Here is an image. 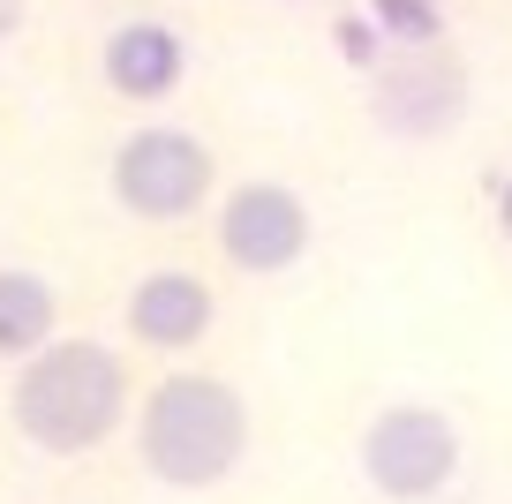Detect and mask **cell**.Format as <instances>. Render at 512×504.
<instances>
[{
  "label": "cell",
  "mask_w": 512,
  "mask_h": 504,
  "mask_svg": "<svg viewBox=\"0 0 512 504\" xmlns=\"http://www.w3.org/2000/svg\"><path fill=\"white\" fill-rule=\"evenodd\" d=\"M98 83H106L121 106H166V98L189 83V38L159 16H128L106 31L98 46Z\"/></svg>",
  "instance_id": "52a82bcc"
},
{
  "label": "cell",
  "mask_w": 512,
  "mask_h": 504,
  "mask_svg": "<svg viewBox=\"0 0 512 504\" xmlns=\"http://www.w3.org/2000/svg\"><path fill=\"white\" fill-rule=\"evenodd\" d=\"M106 189L128 219L144 226H189L196 211L219 204V151L181 121L128 128L106 158Z\"/></svg>",
  "instance_id": "3957f363"
},
{
  "label": "cell",
  "mask_w": 512,
  "mask_h": 504,
  "mask_svg": "<svg viewBox=\"0 0 512 504\" xmlns=\"http://www.w3.org/2000/svg\"><path fill=\"white\" fill-rule=\"evenodd\" d=\"M8 23H16V8H8V0H0V31H8Z\"/></svg>",
  "instance_id": "30bf717a"
},
{
  "label": "cell",
  "mask_w": 512,
  "mask_h": 504,
  "mask_svg": "<svg viewBox=\"0 0 512 504\" xmlns=\"http://www.w3.org/2000/svg\"><path fill=\"white\" fill-rule=\"evenodd\" d=\"M279 8H294V0H279Z\"/></svg>",
  "instance_id": "8fae6325"
},
{
  "label": "cell",
  "mask_w": 512,
  "mask_h": 504,
  "mask_svg": "<svg viewBox=\"0 0 512 504\" xmlns=\"http://www.w3.org/2000/svg\"><path fill=\"white\" fill-rule=\"evenodd\" d=\"M497 234H505V249H512V174L497 181Z\"/></svg>",
  "instance_id": "9c48e42d"
},
{
  "label": "cell",
  "mask_w": 512,
  "mask_h": 504,
  "mask_svg": "<svg viewBox=\"0 0 512 504\" xmlns=\"http://www.w3.org/2000/svg\"><path fill=\"white\" fill-rule=\"evenodd\" d=\"M128 422H136V467L159 489H181V497H204V489L234 482L256 444L249 392L234 377H219V369H166V377H151Z\"/></svg>",
  "instance_id": "7a4b0ae2"
},
{
  "label": "cell",
  "mask_w": 512,
  "mask_h": 504,
  "mask_svg": "<svg viewBox=\"0 0 512 504\" xmlns=\"http://www.w3.org/2000/svg\"><path fill=\"white\" fill-rule=\"evenodd\" d=\"M136 414V369L113 339H53L8 384V429L46 459H98Z\"/></svg>",
  "instance_id": "6da1fadb"
},
{
  "label": "cell",
  "mask_w": 512,
  "mask_h": 504,
  "mask_svg": "<svg viewBox=\"0 0 512 504\" xmlns=\"http://www.w3.org/2000/svg\"><path fill=\"white\" fill-rule=\"evenodd\" d=\"M317 241V219H309L302 189L294 181H272V174H249L234 189H219L211 204V249H219L226 271L241 279H279L294 271Z\"/></svg>",
  "instance_id": "5b68a950"
},
{
  "label": "cell",
  "mask_w": 512,
  "mask_h": 504,
  "mask_svg": "<svg viewBox=\"0 0 512 504\" xmlns=\"http://www.w3.org/2000/svg\"><path fill=\"white\" fill-rule=\"evenodd\" d=\"M354 459H362V482L392 504H430L437 489H452L460 474V422L430 399H392L362 422L354 437Z\"/></svg>",
  "instance_id": "277c9868"
},
{
  "label": "cell",
  "mask_w": 512,
  "mask_h": 504,
  "mask_svg": "<svg viewBox=\"0 0 512 504\" xmlns=\"http://www.w3.org/2000/svg\"><path fill=\"white\" fill-rule=\"evenodd\" d=\"M61 339V294L23 264H0V362H31Z\"/></svg>",
  "instance_id": "ba28073f"
},
{
  "label": "cell",
  "mask_w": 512,
  "mask_h": 504,
  "mask_svg": "<svg viewBox=\"0 0 512 504\" xmlns=\"http://www.w3.org/2000/svg\"><path fill=\"white\" fill-rule=\"evenodd\" d=\"M121 331H128V347L181 362V354H196L219 331V286L196 264H151L121 294Z\"/></svg>",
  "instance_id": "8992f818"
}]
</instances>
